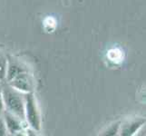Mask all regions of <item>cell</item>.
<instances>
[{
    "instance_id": "1",
    "label": "cell",
    "mask_w": 146,
    "mask_h": 136,
    "mask_svg": "<svg viewBox=\"0 0 146 136\" xmlns=\"http://www.w3.org/2000/svg\"><path fill=\"white\" fill-rule=\"evenodd\" d=\"M7 84L23 94L32 93L35 84L29 69L23 62L10 57L7 59L6 79Z\"/></svg>"
},
{
    "instance_id": "2",
    "label": "cell",
    "mask_w": 146,
    "mask_h": 136,
    "mask_svg": "<svg viewBox=\"0 0 146 136\" xmlns=\"http://www.w3.org/2000/svg\"><path fill=\"white\" fill-rule=\"evenodd\" d=\"M2 98L4 110L25 120V98L24 94L15 89L8 84L2 85Z\"/></svg>"
},
{
    "instance_id": "3",
    "label": "cell",
    "mask_w": 146,
    "mask_h": 136,
    "mask_svg": "<svg viewBox=\"0 0 146 136\" xmlns=\"http://www.w3.org/2000/svg\"><path fill=\"white\" fill-rule=\"evenodd\" d=\"M25 98V119L29 126L36 131H39L41 128V119L37 108L36 99L32 93L24 94Z\"/></svg>"
},
{
    "instance_id": "4",
    "label": "cell",
    "mask_w": 146,
    "mask_h": 136,
    "mask_svg": "<svg viewBox=\"0 0 146 136\" xmlns=\"http://www.w3.org/2000/svg\"><path fill=\"white\" fill-rule=\"evenodd\" d=\"M3 118L6 123V126L7 129V132L12 134H17L18 133H21L23 130V120L19 119L16 115L12 114L11 113L4 110L3 112Z\"/></svg>"
},
{
    "instance_id": "5",
    "label": "cell",
    "mask_w": 146,
    "mask_h": 136,
    "mask_svg": "<svg viewBox=\"0 0 146 136\" xmlns=\"http://www.w3.org/2000/svg\"><path fill=\"white\" fill-rule=\"evenodd\" d=\"M145 123V120L143 118H133L126 121L124 123L120 125V134L121 135H133L134 133L138 132V130L143 126Z\"/></svg>"
},
{
    "instance_id": "6",
    "label": "cell",
    "mask_w": 146,
    "mask_h": 136,
    "mask_svg": "<svg viewBox=\"0 0 146 136\" xmlns=\"http://www.w3.org/2000/svg\"><path fill=\"white\" fill-rule=\"evenodd\" d=\"M107 57L109 58L110 61H112L113 63H121L123 59V54L118 48H113L109 50V52L107 54Z\"/></svg>"
},
{
    "instance_id": "7",
    "label": "cell",
    "mask_w": 146,
    "mask_h": 136,
    "mask_svg": "<svg viewBox=\"0 0 146 136\" xmlns=\"http://www.w3.org/2000/svg\"><path fill=\"white\" fill-rule=\"evenodd\" d=\"M7 68V58L3 53L0 52V82L5 81Z\"/></svg>"
},
{
    "instance_id": "8",
    "label": "cell",
    "mask_w": 146,
    "mask_h": 136,
    "mask_svg": "<svg viewBox=\"0 0 146 136\" xmlns=\"http://www.w3.org/2000/svg\"><path fill=\"white\" fill-rule=\"evenodd\" d=\"M7 133L8 132H7V129L6 126V123H5V120L1 115V116H0V136L7 135Z\"/></svg>"
},
{
    "instance_id": "9",
    "label": "cell",
    "mask_w": 146,
    "mask_h": 136,
    "mask_svg": "<svg viewBox=\"0 0 146 136\" xmlns=\"http://www.w3.org/2000/svg\"><path fill=\"white\" fill-rule=\"evenodd\" d=\"M120 123H116L115 124H113L112 126L110 127V129H108L106 131V133H105L104 134H111V135H114V134H116V133L119 131V128H120Z\"/></svg>"
},
{
    "instance_id": "10",
    "label": "cell",
    "mask_w": 146,
    "mask_h": 136,
    "mask_svg": "<svg viewBox=\"0 0 146 136\" xmlns=\"http://www.w3.org/2000/svg\"><path fill=\"white\" fill-rule=\"evenodd\" d=\"M55 27V20L52 17H47L46 20H44V27H50L49 30H53L51 27Z\"/></svg>"
},
{
    "instance_id": "11",
    "label": "cell",
    "mask_w": 146,
    "mask_h": 136,
    "mask_svg": "<svg viewBox=\"0 0 146 136\" xmlns=\"http://www.w3.org/2000/svg\"><path fill=\"white\" fill-rule=\"evenodd\" d=\"M3 112H4V103L2 98V85L0 84V116L2 115Z\"/></svg>"
}]
</instances>
